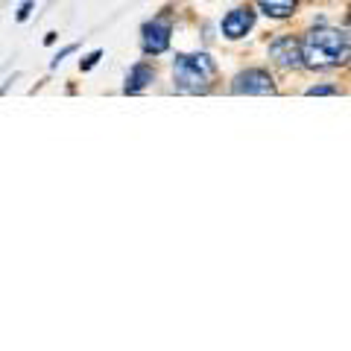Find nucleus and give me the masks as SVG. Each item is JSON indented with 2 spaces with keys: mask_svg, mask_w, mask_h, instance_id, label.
I'll return each mask as SVG.
<instances>
[{
  "mask_svg": "<svg viewBox=\"0 0 351 351\" xmlns=\"http://www.w3.org/2000/svg\"><path fill=\"white\" fill-rule=\"evenodd\" d=\"M302 50L307 68H334V64L351 62V36L346 29L316 27L304 36Z\"/></svg>",
  "mask_w": 351,
  "mask_h": 351,
  "instance_id": "obj_1",
  "label": "nucleus"
},
{
  "mask_svg": "<svg viewBox=\"0 0 351 351\" xmlns=\"http://www.w3.org/2000/svg\"><path fill=\"white\" fill-rule=\"evenodd\" d=\"M173 82L182 94H208L217 82V64L208 53H179L173 62Z\"/></svg>",
  "mask_w": 351,
  "mask_h": 351,
  "instance_id": "obj_2",
  "label": "nucleus"
},
{
  "mask_svg": "<svg viewBox=\"0 0 351 351\" xmlns=\"http://www.w3.org/2000/svg\"><path fill=\"white\" fill-rule=\"evenodd\" d=\"M232 91H234V94L267 97V94H276V80H272L267 71H261V68H249V71H243V73L234 76Z\"/></svg>",
  "mask_w": 351,
  "mask_h": 351,
  "instance_id": "obj_3",
  "label": "nucleus"
},
{
  "mask_svg": "<svg viewBox=\"0 0 351 351\" xmlns=\"http://www.w3.org/2000/svg\"><path fill=\"white\" fill-rule=\"evenodd\" d=\"M269 56L278 68H302L304 64V50H302V41H295L293 36H281L269 44Z\"/></svg>",
  "mask_w": 351,
  "mask_h": 351,
  "instance_id": "obj_4",
  "label": "nucleus"
},
{
  "mask_svg": "<svg viewBox=\"0 0 351 351\" xmlns=\"http://www.w3.org/2000/svg\"><path fill=\"white\" fill-rule=\"evenodd\" d=\"M170 21L167 18H156L144 24V36H141V44H144L147 56H161L164 50L170 47Z\"/></svg>",
  "mask_w": 351,
  "mask_h": 351,
  "instance_id": "obj_5",
  "label": "nucleus"
},
{
  "mask_svg": "<svg viewBox=\"0 0 351 351\" xmlns=\"http://www.w3.org/2000/svg\"><path fill=\"white\" fill-rule=\"evenodd\" d=\"M252 24H255V12H252L249 6H240V9H232L226 18H223V36L226 38H243L246 32L252 29Z\"/></svg>",
  "mask_w": 351,
  "mask_h": 351,
  "instance_id": "obj_6",
  "label": "nucleus"
},
{
  "mask_svg": "<svg viewBox=\"0 0 351 351\" xmlns=\"http://www.w3.org/2000/svg\"><path fill=\"white\" fill-rule=\"evenodd\" d=\"M152 80H156V71H152V64L138 62L135 68L129 71V76H126V88H123V91L126 94H141Z\"/></svg>",
  "mask_w": 351,
  "mask_h": 351,
  "instance_id": "obj_7",
  "label": "nucleus"
},
{
  "mask_svg": "<svg viewBox=\"0 0 351 351\" xmlns=\"http://www.w3.org/2000/svg\"><path fill=\"white\" fill-rule=\"evenodd\" d=\"M261 12L269 15V18H290L299 6V0H258Z\"/></svg>",
  "mask_w": 351,
  "mask_h": 351,
  "instance_id": "obj_8",
  "label": "nucleus"
},
{
  "mask_svg": "<svg viewBox=\"0 0 351 351\" xmlns=\"http://www.w3.org/2000/svg\"><path fill=\"white\" fill-rule=\"evenodd\" d=\"M325 94H337V88H331V85H313V88H307V97H325Z\"/></svg>",
  "mask_w": 351,
  "mask_h": 351,
  "instance_id": "obj_9",
  "label": "nucleus"
},
{
  "mask_svg": "<svg viewBox=\"0 0 351 351\" xmlns=\"http://www.w3.org/2000/svg\"><path fill=\"white\" fill-rule=\"evenodd\" d=\"M29 9H32V0H24V3H21V9H18V21H27V15H29Z\"/></svg>",
  "mask_w": 351,
  "mask_h": 351,
  "instance_id": "obj_10",
  "label": "nucleus"
},
{
  "mask_svg": "<svg viewBox=\"0 0 351 351\" xmlns=\"http://www.w3.org/2000/svg\"><path fill=\"white\" fill-rule=\"evenodd\" d=\"M100 56H103V53H100V50H97V53H91V56H88V59L82 62V71H88V68H94V64H97V62H100Z\"/></svg>",
  "mask_w": 351,
  "mask_h": 351,
  "instance_id": "obj_11",
  "label": "nucleus"
},
{
  "mask_svg": "<svg viewBox=\"0 0 351 351\" xmlns=\"http://www.w3.org/2000/svg\"><path fill=\"white\" fill-rule=\"evenodd\" d=\"M73 50H76V47H73V44H71V47H64V50L59 53V56H56V59H53V68H56V64H59V62H62L64 56H68V53H73Z\"/></svg>",
  "mask_w": 351,
  "mask_h": 351,
  "instance_id": "obj_12",
  "label": "nucleus"
}]
</instances>
